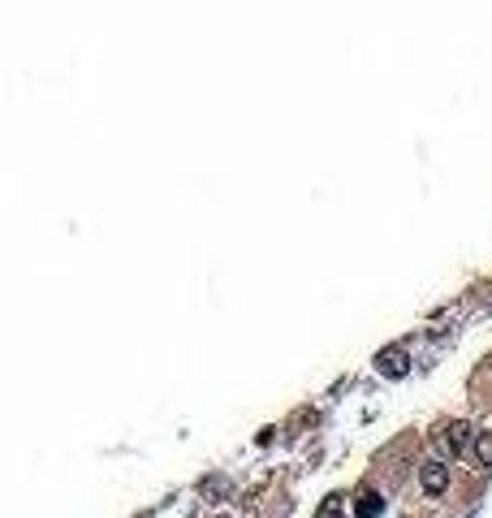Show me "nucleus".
<instances>
[{
	"instance_id": "obj_4",
	"label": "nucleus",
	"mask_w": 492,
	"mask_h": 518,
	"mask_svg": "<svg viewBox=\"0 0 492 518\" xmlns=\"http://www.w3.org/2000/svg\"><path fill=\"white\" fill-rule=\"evenodd\" d=\"M380 514H385V497L363 488V493L354 497V518H380Z\"/></svg>"
},
{
	"instance_id": "obj_5",
	"label": "nucleus",
	"mask_w": 492,
	"mask_h": 518,
	"mask_svg": "<svg viewBox=\"0 0 492 518\" xmlns=\"http://www.w3.org/2000/svg\"><path fill=\"white\" fill-rule=\"evenodd\" d=\"M311 518H350V514H346V497H341V493H328V497L320 501V510L311 514Z\"/></svg>"
},
{
	"instance_id": "obj_1",
	"label": "nucleus",
	"mask_w": 492,
	"mask_h": 518,
	"mask_svg": "<svg viewBox=\"0 0 492 518\" xmlns=\"http://www.w3.org/2000/svg\"><path fill=\"white\" fill-rule=\"evenodd\" d=\"M376 372L385 376V380H402V376H410V350H406V346H385V350H376Z\"/></svg>"
},
{
	"instance_id": "obj_2",
	"label": "nucleus",
	"mask_w": 492,
	"mask_h": 518,
	"mask_svg": "<svg viewBox=\"0 0 492 518\" xmlns=\"http://www.w3.org/2000/svg\"><path fill=\"white\" fill-rule=\"evenodd\" d=\"M467 445H475V432L467 424H449V428L436 432V449H441L445 458H458Z\"/></svg>"
},
{
	"instance_id": "obj_6",
	"label": "nucleus",
	"mask_w": 492,
	"mask_h": 518,
	"mask_svg": "<svg viewBox=\"0 0 492 518\" xmlns=\"http://www.w3.org/2000/svg\"><path fill=\"white\" fill-rule=\"evenodd\" d=\"M475 458H480V467H492V432H475Z\"/></svg>"
},
{
	"instance_id": "obj_3",
	"label": "nucleus",
	"mask_w": 492,
	"mask_h": 518,
	"mask_svg": "<svg viewBox=\"0 0 492 518\" xmlns=\"http://www.w3.org/2000/svg\"><path fill=\"white\" fill-rule=\"evenodd\" d=\"M419 484H423V493H428V497H445V488H449V467H445L441 458L423 462V471H419Z\"/></svg>"
}]
</instances>
